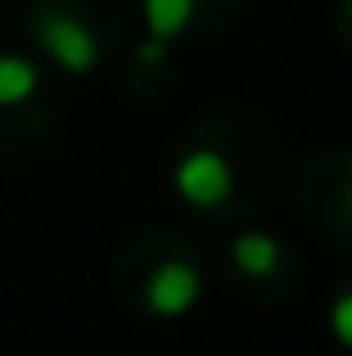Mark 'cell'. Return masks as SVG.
<instances>
[{
    "instance_id": "obj_1",
    "label": "cell",
    "mask_w": 352,
    "mask_h": 356,
    "mask_svg": "<svg viewBox=\"0 0 352 356\" xmlns=\"http://www.w3.org/2000/svg\"><path fill=\"white\" fill-rule=\"evenodd\" d=\"M32 36L45 50V59L68 77H90L99 68V36L90 32L86 18L68 14V9H41L32 23Z\"/></svg>"
},
{
    "instance_id": "obj_2",
    "label": "cell",
    "mask_w": 352,
    "mask_h": 356,
    "mask_svg": "<svg viewBox=\"0 0 352 356\" xmlns=\"http://www.w3.org/2000/svg\"><path fill=\"white\" fill-rule=\"evenodd\" d=\"M172 190L190 208H221L230 199V190H235V172H230L221 149H190L172 167Z\"/></svg>"
},
{
    "instance_id": "obj_3",
    "label": "cell",
    "mask_w": 352,
    "mask_h": 356,
    "mask_svg": "<svg viewBox=\"0 0 352 356\" xmlns=\"http://www.w3.org/2000/svg\"><path fill=\"white\" fill-rule=\"evenodd\" d=\"M199 293H203V280H199V270H194V261H185V257L159 261V266L150 270V280H145V307H150L154 316H163V321L185 316L199 302Z\"/></svg>"
},
{
    "instance_id": "obj_4",
    "label": "cell",
    "mask_w": 352,
    "mask_h": 356,
    "mask_svg": "<svg viewBox=\"0 0 352 356\" xmlns=\"http://www.w3.org/2000/svg\"><path fill=\"white\" fill-rule=\"evenodd\" d=\"M230 261L244 275L266 280V275L280 270V239L266 235V230H244V235H235V243H230Z\"/></svg>"
},
{
    "instance_id": "obj_5",
    "label": "cell",
    "mask_w": 352,
    "mask_h": 356,
    "mask_svg": "<svg viewBox=\"0 0 352 356\" xmlns=\"http://www.w3.org/2000/svg\"><path fill=\"white\" fill-rule=\"evenodd\" d=\"M41 90V68L27 54H0V108H18Z\"/></svg>"
},
{
    "instance_id": "obj_6",
    "label": "cell",
    "mask_w": 352,
    "mask_h": 356,
    "mask_svg": "<svg viewBox=\"0 0 352 356\" xmlns=\"http://www.w3.org/2000/svg\"><path fill=\"white\" fill-rule=\"evenodd\" d=\"M141 9H145V32H150L154 41L172 45L176 36L185 32V23H190L194 0H141Z\"/></svg>"
},
{
    "instance_id": "obj_7",
    "label": "cell",
    "mask_w": 352,
    "mask_h": 356,
    "mask_svg": "<svg viewBox=\"0 0 352 356\" xmlns=\"http://www.w3.org/2000/svg\"><path fill=\"white\" fill-rule=\"evenodd\" d=\"M330 334H335V343H344L352 352V289L330 302Z\"/></svg>"
},
{
    "instance_id": "obj_8",
    "label": "cell",
    "mask_w": 352,
    "mask_h": 356,
    "mask_svg": "<svg viewBox=\"0 0 352 356\" xmlns=\"http://www.w3.org/2000/svg\"><path fill=\"white\" fill-rule=\"evenodd\" d=\"M163 54H168V45H163V41H154V36L141 45V63H159Z\"/></svg>"
},
{
    "instance_id": "obj_9",
    "label": "cell",
    "mask_w": 352,
    "mask_h": 356,
    "mask_svg": "<svg viewBox=\"0 0 352 356\" xmlns=\"http://www.w3.org/2000/svg\"><path fill=\"white\" fill-rule=\"evenodd\" d=\"M339 203H344V212H348V221H352V176L344 181V194H339Z\"/></svg>"
},
{
    "instance_id": "obj_10",
    "label": "cell",
    "mask_w": 352,
    "mask_h": 356,
    "mask_svg": "<svg viewBox=\"0 0 352 356\" xmlns=\"http://www.w3.org/2000/svg\"><path fill=\"white\" fill-rule=\"evenodd\" d=\"M344 9H348V18H352V0H344Z\"/></svg>"
}]
</instances>
